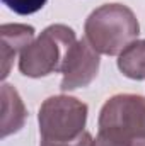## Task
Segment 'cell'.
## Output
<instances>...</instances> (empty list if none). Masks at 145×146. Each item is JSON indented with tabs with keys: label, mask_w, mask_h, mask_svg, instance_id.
<instances>
[{
	"label": "cell",
	"mask_w": 145,
	"mask_h": 146,
	"mask_svg": "<svg viewBox=\"0 0 145 146\" xmlns=\"http://www.w3.org/2000/svg\"><path fill=\"white\" fill-rule=\"evenodd\" d=\"M89 107L68 95L48 97L38 112L39 134L46 141H73L85 131Z\"/></svg>",
	"instance_id": "obj_4"
},
{
	"label": "cell",
	"mask_w": 145,
	"mask_h": 146,
	"mask_svg": "<svg viewBox=\"0 0 145 146\" xmlns=\"http://www.w3.org/2000/svg\"><path fill=\"white\" fill-rule=\"evenodd\" d=\"M12 12L19 15H29L41 10L48 0H2Z\"/></svg>",
	"instance_id": "obj_9"
},
{
	"label": "cell",
	"mask_w": 145,
	"mask_h": 146,
	"mask_svg": "<svg viewBox=\"0 0 145 146\" xmlns=\"http://www.w3.org/2000/svg\"><path fill=\"white\" fill-rule=\"evenodd\" d=\"M39 146H92V138L87 131H84L73 141H46V139H41Z\"/></svg>",
	"instance_id": "obj_10"
},
{
	"label": "cell",
	"mask_w": 145,
	"mask_h": 146,
	"mask_svg": "<svg viewBox=\"0 0 145 146\" xmlns=\"http://www.w3.org/2000/svg\"><path fill=\"white\" fill-rule=\"evenodd\" d=\"M92 146H118V145H116V143H113V141H109V139H106L104 136L97 134V136L92 139Z\"/></svg>",
	"instance_id": "obj_11"
},
{
	"label": "cell",
	"mask_w": 145,
	"mask_h": 146,
	"mask_svg": "<svg viewBox=\"0 0 145 146\" xmlns=\"http://www.w3.org/2000/svg\"><path fill=\"white\" fill-rule=\"evenodd\" d=\"M118 146H145V97L118 94L99 112V133Z\"/></svg>",
	"instance_id": "obj_2"
},
{
	"label": "cell",
	"mask_w": 145,
	"mask_h": 146,
	"mask_svg": "<svg viewBox=\"0 0 145 146\" xmlns=\"http://www.w3.org/2000/svg\"><path fill=\"white\" fill-rule=\"evenodd\" d=\"M75 42L77 37L72 27L51 24L21 53L19 70L29 78H41L62 72L67 53Z\"/></svg>",
	"instance_id": "obj_3"
},
{
	"label": "cell",
	"mask_w": 145,
	"mask_h": 146,
	"mask_svg": "<svg viewBox=\"0 0 145 146\" xmlns=\"http://www.w3.org/2000/svg\"><path fill=\"white\" fill-rule=\"evenodd\" d=\"M99 72V56L97 51L89 44L87 39H80L67 53L65 63L62 66V92H70L75 88L87 87Z\"/></svg>",
	"instance_id": "obj_5"
},
{
	"label": "cell",
	"mask_w": 145,
	"mask_h": 146,
	"mask_svg": "<svg viewBox=\"0 0 145 146\" xmlns=\"http://www.w3.org/2000/svg\"><path fill=\"white\" fill-rule=\"evenodd\" d=\"M28 117V110L24 107V102L19 95V92L9 85H2V138H7L9 134L17 133Z\"/></svg>",
	"instance_id": "obj_7"
},
{
	"label": "cell",
	"mask_w": 145,
	"mask_h": 146,
	"mask_svg": "<svg viewBox=\"0 0 145 146\" xmlns=\"http://www.w3.org/2000/svg\"><path fill=\"white\" fill-rule=\"evenodd\" d=\"M84 33L97 53L116 56L137 41L140 24L130 7L123 3H104L91 12L84 24Z\"/></svg>",
	"instance_id": "obj_1"
},
{
	"label": "cell",
	"mask_w": 145,
	"mask_h": 146,
	"mask_svg": "<svg viewBox=\"0 0 145 146\" xmlns=\"http://www.w3.org/2000/svg\"><path fill=\"white\" fill-rule=\"evenodd\" d=\"M118 68L132 80H145V39L133 41L119 53Z\"/></svg>",
	"instance_id": "obj_8"
},
{
	"label": "cell",
	"mask_w": 145,
	"mask_h": 146,
	"mask_svg": "<svg viewBox=\"0 0 145 146\" xmlns=\"http://www.w3.org/2000/svg\"><path fill=\"white\" fill-rule=\"evenodd\" d=\"M2 41V78L5 80L10 73L12 63L19 53H22L34 41V27L28 24H2L0 26Z\"/></svg>",
	"instance_id": "obj_6"
}]
</instances>
